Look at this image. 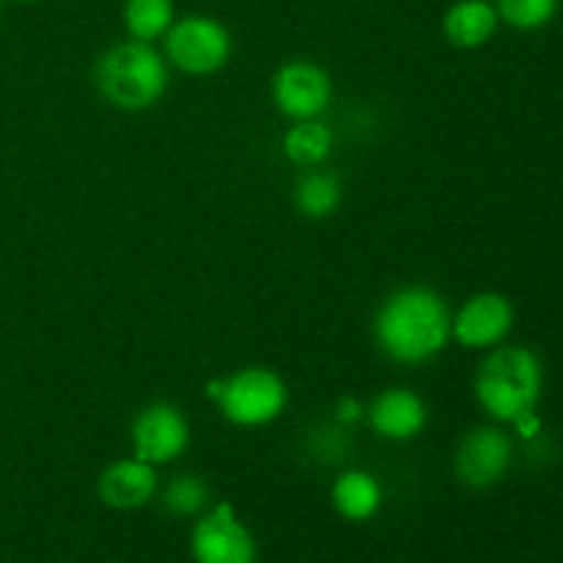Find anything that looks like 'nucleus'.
I'll list each match as a JSON object with an SVG mask.
<instances>
[{"label":"nucleus","instance_id":"obj_1","mask_svg":"<svg viewBox=\"0 0 563 563\" xmlns=\"http://www.w3.org/2000/svg\"><path fill=\"white\" fill-rule=\"evenodd\" d=\"M449 302L423 284L401 286L388 295L374 317V344L399 366H423L443 355L451 341Z\"/></svg>","mask_w":563,"mask_h":563},{"label":"nucleus","instance_id":"obj_2","mask_svg":"<svg viewBox=\"0 0 563 563\" xmlns=\"http://www.w3.org/2000/svg\"><path fill=\"white\" fill-rule=\"evenodd\" d=\"M170 66L152 42H126L104 49L93 64V88L99 99L121 113H143L168 93Z\"/></svg>","mask_w":563,"mask_h":563},{"label":"nucleus","instance_id":"obj_3","mask_svg":"<svg viewBox=\"0 0 563 563\" xmlns=\"http://www.w3.org/2000/svg\"><path fill=\"white\" fill-rule=\"evenodd\" d=\"M476 401L493 421L515 423L537 412L544 390L542 361L528 346H495L473 377Z\"/></svg>","mask_w":563,"mask_h":563},{"label":"nucleus","instance_id":"obj_4","mask_svg":"<svg viewBox=\"0 0 563 563\" xmlns=\"http://www.w3.org/2000/svg\"><path fill=\"white\" fill-rule=\"evenodd\" d=\"M207 396L218 405L220 416L240 429L269 427L289 405V388L267 366H245L231 377L212 379Z\"/></svg>","mask_w":563,"mask_h":563},{"label":"nucleus","instance_id":"obj_5","mask_svg":"<svg viewBox=\"0 0 563 563\" xmlns=\"http://www.w3.org/2000/svg\"><path fill=\"white\" fill-rule=\"evenodd\" d=\"M165 60L181 75L209 77L225 69L234 53L229 27L207 14H190L176 20L165 33Z\"/></svg>","mask_w":563,"mask_h":563},{"label":"nucleus","instance_id":"obj_6","mask_svg":"<svg viewBox=\"0 0 563 563\" xmlns=\"http://www.w3.org/2000/svg\"><path fill=\"white\" fill-rule=\"evenodd\" d=\"M269 97L278 113L291 121L319 119L333 102V80L324 66L295 58L278 66L269 82Z\"/></svg>","mask_w":563,"mask_h":563},{"label":"nucleus","instance_id":"obj_7","mask_svg":"<svg viewBox=\"0 0 563 563\" xmlns=\"http://www.w3.org/2000/svg\"><path fill=\"white\" fill-rule=\"evenodd\" d=\"M196 563H256L258 550L251 528L236 517L229 500L198 517L190 537Z\"/></svg>","mask_w":563,"mask_h":563},{"label":"nucleus","instance_id":"obj_8","mask_svg":"<svg viewBox=\"0 0 563 563\" xmlns=\"http://www.w3.org/2000/svg\"><path fill=\"white\" fill-rule=\"evenodd\" d=\"M190 421L168 401L143 407L132 421V456L148 465H168L190 449Z\"/></svg>","mask_w":563,"mask_h":563},{"label":"nucleus","instance_id":"obj_9","mask_svg":"<svg viewBox=\"0 0 563 563\" xmlns=\"http://www.w3.org/2000/svg\"><path fill=\"white\" fill-rule=\"evenodd\" d=\"M511 456H515V445L504 429L476 427L456 445V478L471 489H489L504 482L511 467Z\"/></svg>","mask_w":563,"mask_h":563},{"label":"nucleus","instance_id":"obj_10","mask_svg":"<svg viewBox=\"0 0 563 563\" xmlns=\"http://www.w3.org/2000/svg\"><path fill=\"white\" fill-rule=\"evenodd\" d=\"M515 328V306L500 291L467 297L451 319V339L465 350H495Z\"/></svg>","mask_w":563,"mask_h":563},{"label":"nucleus","instance_id":"obj_11","mask_svg":"<svg viewBox=\"0 0 563 563\" xmlns=\"http://www.w3.org/2000/svg\"><path fill=\"white\" fill-rule=\"evenodd\" d=\"M157 467L137 456H124L99 473L97 498L113 511H135L157 495Z\"/></svg>","mask_w":563,"mask_h":563},{"label":"nucleus","instance_id":"obj_12","mask_svg":"<svg viewBox=\"0 0 563 563\" xmlns=\"http://www.w3.org/2000/svg\"><path fill=\"white\" fill-rule=\"evenodd\" d=\"M366 421L377 438L390 440V443H407L427 429L429 410L427 401L416 390L388 388L368 405Z\"/></svg>","mask_w":563,"mask_h":563},{"label":"nucleus","instance_id":"obj_13","mask_svg":"<svg viewBox=\"0 0 563 563\" xmlns=\"http://www.w3.org/2000/svg\"><path fill=\"white\" fill-rule=\"evenodd\" d=\"M500 25L493 0H456L443 14V33L460 49H478L495 36Z\"/></svg>","mask_w":563,"mask_h":563},{"label":"nucleus","instance_id":"obj_14","mask_svg":"<svg viewBox=\"0 0 563 563\" xmlns=\"http://www.w3.org/2000/svg\"><path fill=\"white\" fill-rule=\"evenodd\" d=\"M333 509L350 522H366L383 506V487L366 471H344L330 489Z\"/></svg>","mask_w":563,"mask_h":563},{"label":"nucleus","instance_id":"obj_15","mask_svg":"<svg viewBox=\"0 0 563 563\" xmlns=\"http://www.w3.org/2000/svg\"><path fill=\"white\" fill-rule=\"evenodd\" d=\"M291 201L306 220H328L339 212L341 201H344V187H341L339 176H333L330 170L306 168L295 181Z\"/></svg>","mask_w":563,"mask_h":563},{"label":"nucleus","instance_id":"obj_16","mask_svg":"<svg viewBox=\"0 0 563 563\" xmlns=\"http://www.w3.org/2000/svg\"><path fill=\"white\" fill-rule=\"evenodd\" d=\"M280 148H284V157L297 168H319L333 152V132L319 119L295 121L284 132Z\"/></svg>","mask_w":563,"mask_h":563},{"label":"nucleus","instance_id":"obj_17","mask_svg":"<svg viewBox=\"0 0 563 563\" xmlns=\"http://www.w3.org/2000/svg\"><path fill=\"white\" fill-rule=\"evenodd\" d=\"M176 22L174 0H126L124 27L137 42H154Z\"/></svg>","mask_w":563,"mask_h":563},{"label":"nucleus","instance_id":"obj_18","mask_svg":"<svg viewBox=\"0 0 563 563\" xmlns=\"http://www.w3.org/2000/svg\"><path fill=\"white\" fill-rule=\"evenodd\" d=\"M163 506L174 517H201L209 506V484L201 476L181 473L163 489Z\"/></svg>","mask_w":563,"mask_h":563},{"label":"nucleus","instance_id":"obj_19","mask_svg":"<svg viewBox=\"0 0 563 563\" xmlns=\"http://www.w3.org/2000/svg\"><path fill=\"white\" fill-rule=\"evenodd\" d=\"M561 0H495L500 22L515 31H539L559 14Z\"/></svg>","mask_w":563,"mask_h":563},{"label":"nucleus","instance_id":"obj_20","mask_svg":"<svg viewBox=\"0 0 563 563\" xmlns=\"http://www.w3.org/2000/svg\"><path fill=\"white\" fill-rule=\"evenodd\" d=\"M335 418H339L341 423H346V427H352V423L366 418V407L357 399H352V396H346V399H341L339 407H335Z\"/></svg>","mask_w":563,"mask_h":563},{"label":"nucleus","instance_id":"obj_21","mask_svg":"<svg viewBox=\"0 0 563 563\" xmlns=\"http://www.w3.org/2000/svg\"><path fill=\"white\" fill-rule=\"evenodd\" d=\"M511 427H515L517 432L522 434V438L531 440V438H537L539 429H542V421H539L537 412H528V416H522L520 421H515V423H511Z\"/></svg>","mask_w":563,"mask_h":563},{"label":"nucleus","instance_id":"obj_22","mask_svg":"<svg viewBox=\"0 0 563 563\" xmlns=\"http://www.w3.org/2000/svg\"><path fill=\"white\" fill-rule=\"evenodd\" d=\"M20 3H33V0H20Z\"/></svg>","mask_w":563,"mask_h":563},{"label":"nucleus","instance_id":"obj_23","mask_svg":"<svg viewBox=\"0 0 563 563\" xmlns=\"http://www.w3.org/2000/svg\"><path fill=\"white\" fill-rule=\"evenodd\" d=\"M493 3H495V0H493Z\"/></svg>","mask_w":563,"mask_h":563}]
</instances>
